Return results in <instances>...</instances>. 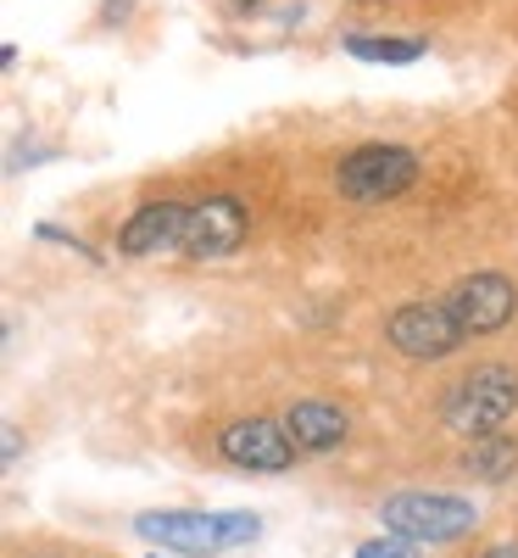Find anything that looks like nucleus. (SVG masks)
<instances>
[{
	"mask_svg": "<svg viewBox=\"0 0 518 558\" xmlns=\"http://www.w3.org/2000/svg\"><path fill=\"white\" fill-rule=\"evenodd\" d=\"M134 531L146 536L151 547H168V553H190V558H212L223 547H240L262 531L257 514H196V508H151L139 514Z\"/></svg>",
	"mask_w": 518,
	"mask_h": 558,
	"instance_id": "nucleus-1",
	"label": "nucleus"
},
{
	"mask_svg": "<svg viewBox=\"0 0 518 558\" xmlns=\"http://www.w3.org/2000/svg\"><path fill=\"white\" fill-rule=\"evenodd\" d=\"M513 408H518V375L507 363H480L446 391L441 418H446V430L480 441V436H496L507 425Z\"/></svg>",
	"mask_w": 518,
	"mask_h": 558,
	"instance_id": "nucleus-2",
	"label": "nucleus"
},
{
	"mask_svg": "<svg viewBox=\"0 0 518 558\" xmlns=\"http://www.w3.org/2000/svg\"><path fill=\"white\" fill-rule=\"evenodd\" d=\"M412 179H418V157L407 146H385V140H373V146H357V151L341 157L335 191L346 202H391V196L407 191Z\"/></svg>",
	"mask_w": 518,
	"mask_h": 558,
	"instance_id": "nucleus-3",
	"label": "nucleus"
},
{
	"mask_svg": "<svg viewBox=\"0 0 518 558\" xmlns=\"http://www.w3.org/2000/svg\"><path fill=\"white\" fill-rule=\"evenodd\" d=\"M380 525L391 536H407V542H457L474 531V502L462 497H430V492H402L380 508Z\"/></svg>",
	"mask_w": 518,
	"mask_h": 558,
	"instance_id": "nucleus-4",
	"label": "nucleus"
},
{
	"mask_svg": "<svg viewBox=\"0 0 518 558\" xmlns=\"http://www.w3.org/2000/svg\"><path fill=\"white\" fill-rule=\"evenodd\" d=\"M441 302L462 324V336H496V330H507L513 313H518V286L507 274L485 268V274H462Z\"/></svg>",
	"mask_w": 518,
	"mask_h": 558,
	"instance_id": "nucleus-5",
	"label": "nucleus"
},
{
	"mask_svg": "<svg viewBox=\"0 0 518 558\" xmlns=\"http://www.w3.org/2000/svg\"><path fill=\"white\" fill-rule=\"evenodd\" d=\"M385 341H391L402 357L430 363V357L457 352V341H462V324L446 313V302H402V307L385 318Z\"/></svg>",
	"mask_w": 518,
	"mask_h": 558,
	"instance_id": "nucleus-6",
	"label": "nucleus"
},
{
	"mask_svg": "<svg viewBox=\"0 0 518 558\" xmlns=\"http://www.w3.org/2000/svg\"><path fill=\"white\" fill-rule=\"evenodd\" d=\"M218 452L234 463V470H251V475H279L296 463V441L285 425L273 418H234V425L218 430Z\"/></svg>",
	"mask_w": 518,
	"mask_h": 558,
	"instance_id": "nucleus-7",
	"label": "nucleus"
},
{
	"mask_svg": "<svg viewBox=\"0 0 518 558\" xmlns=\"http://www.w3.org/2000/svg\"><path fill=\"white\" fill-rule=\"evenodd\" d=\"M246 229H251L246 202H234V196H207V202H196V207H190V229H184V252H190L196 263L229 257V252H240Z\"/></svg>",
	"mask_w": 518,
	"mask_h": 558,
	"instance_id": "nucleus-8",
	"label": "nucleus"
},
{
	"mask_svg": "<svg viewBox=\"0 0 518 558\" xmlns=\"http://www.w3.org/2000/svg\"><path fill=\"white\" fill-rule=\"evenodd\" d=\"M184 229H190V207L184 202H146L118 235L123 257H162V252H184Z\"/></svg>",
	"mask_w": 518,
	"mask_h": 558,
	"instance_id": "nucleus-9",
	"label": "nucleus"
},
{
	"mask_svg": "<svg viewBox=\"0 0 518 558\" xmlns=\"http://www.w3.org/2000/svg\"><path fill=\"white\" fill-rule=\"evenodd\" d=\"M285 430H291L296 452H335L346 441V430H351V418H346V408L312 397V402H296L285 413Z\"/></svg>",
	"mask_w": 518,
	"mask_h": 558,
	"instance_id": "nucleus-10",
	"label": "nucleus"
},
{
	"mask_svg": "<svg viewBox=\"0 0 518 558\" xmlns=\"http://www.w3.org/2000/svg\"><path fill=\"white\" fill-rule=\"evenodd\" d=\"M462 470L474 475V481H485V486H502V481L518 470V441H507V436H480L474 447L462 452Z\"/></svg>",
	"mask_w": 518,
	"mask_h": 558,
	"instance_id": "nucleus-11",
	"label": "nucleus"
},
{
	"mask_svg": "<svg viewBox=\"0 0 518 558\" xmlns=\"http://www.w3.org/2000/svg\"><path fill=\"white\" fill-rule=\"evenodd\" d=\"M341 45L357 62H385V68H407L423 57V39H407V34H346Z\"/></svg>",
	"mask_w": 518,
	"mask_h": 558,
	"instance_id": "nucleus-12",
	"label": "nucleus"
},
{
	"mask_svg": "<svg viewBox=\"0 0 518 558\" xmlns=\"http://www.w3.org/2000/svg\"><path fill=\"white\" fill-rule=\"evenodd\" d=\"M351 558H423V553H418V542H407V536H391V531H385V536L362 542Z\"/></svg>",
	"mask_w": 518,
	"mask_h": 558,
	"instance_id": "nucleus-13",
	"label": "nucleus"
},
{
	"mask_svg": "<svg viewBox=\"0 0 518 558\" xmlns=\"http://www.w3.org/2000/svg\"><path fill=\"white\" fill-rule=\"evenodd\" d=\"M485 558H518V542H496V547H491Z\"/></svg>",
	"mask_w": 518,
	"mask_h": 558,
	"instance_id": "nucleus-14",
	"label": "nucleus"
},
{
	"mask_svg": "<svg viewBox=\"0 0 518 558\" xmlns=\"http://www.w3.org/2000/svg\"><path fill=\"white\" fill-rule=\"evenodd\" d=\"M234 7H262V0H234Z\"/></svg>",
	"mask_w": 518,
	"mask_h": 558,
	"instance_id": "nucleus-15",
	"label": "nucleus"
}]
</instances>
